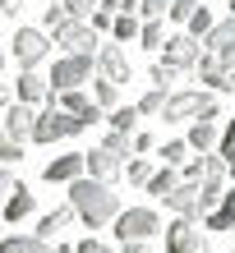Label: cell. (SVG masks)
Wrapping results in <instances>:
<instances>
[{
	"instance_id": "6da1fadb",
	"label": "cell",
	"mask_w": 235,
	"mask_h": 253,
	"mask_svg": "<svg viewBox=\"0 0 235 253\" xmlns=\"http://www.w3.org/2000/svg\"><path fill=\"white\" fill-rule=\"evenodd\" d=\"M69 207H74V216L88 230H97V226H106V221L120 212V198H115V189L106 180L79 175V180H69Z\"/></svg>"
},
{
	"instance_id": "7a4b0ae2",
	"label": "cell",
	"mask_w": 235,
	"mask_h": 253,
	"mask_svg": "<svg viewBox=\"0 0 235 253\" xmlns=\"http://www.w3.org/2000/svg\"><path fill=\"white\" fill-rule=\"evenodd\" d=\"M83 129H88L83 115L60 111V106H55V97H51V101H47V111H37V115H33V133H28V138H33V143H55V138H79Z\"/></svg>"
},
{
	"instance_id": "3957f363",
	"label": "cell",
	"mask_w": 235,
	"mask_h": 253,
	"mask_svg": "<svg viewBox=\"0 0 235 253\" xmlns=\"http://www.w3.org/2000/svg\"><path fill=\"white\" fill-rule=\"evenodd\" d=\"M115 240H152V235H161V216L152 212V207H125V212H115Z\"/></svg>"
},
{
	"instance_id": "277c9868",
	"label": "cell",
	"mask_w": 235,
	"mask_h": 253,
	"mask_svg": "<svg viewBox=\"0 0 235 253\" xmlns=\"http://www.w3.org/2000/svg\"><path fill=\"white\" fill-rule=\"evenodd\" d=\"M51 46H60L65 55H97V33L88 28V19H65L51 33Z\"/></svg>"
},
{
	"instance_id": "5b68a950",
	"label": "cell",
	"mask_w": 235,
	"mask_h": 253,
	"mask_svg": "<svg viewBox=\"0 0 235 253\" xmlns=\"http://www.w3.org/2000/svg\"><path fill=\"white\" fill-rule=\"evenodd\" d=\"M51 55V33L47 28H14V60L23 69H37Z\"/></svg>"
},
{
	"instance_id": "8992f818",
	"label": "cell",
	"mask_w": 235,
	"mask_h": 253,
	"mask_svg": "<svg viewBox=\"0 0 235 253\" xmlns=\"http://www.w3.org/2000/svg\"><path fill=\"white\" fill-rule=\"evenodd\" d=\"M93 79V55H60L51 65V92H65V87H83Z\"/></svg>"
},
{
	"instance_id": "52a82bcc",
	"label": "cell",
	"mask_w": 235,
	"mask_h": 253,
	"mask_svg": "<svg viewBox=\"0 0 235 253\" xmlns=\"http://www.w3.org/2000/svg\"><path fill=\"white\" fill-rule=\"evenodd\" d=\"M166 253H212V249H208V235L198 230V221L180 216L175 226H166Z\"/></svg>"
},
{
	"instance_id": "ba28073f",
	"label": "cell",
	"mask_w": 235,
	"mask_h": 253,
	"mask_svg": "<svg viewBox=\"0 0 235 253\" xmlns=\"http://www.w3.org/2000/svg\"><path fill=\"white\" fill-rule=\"evenodd\" d=\"M198 46H203V51H212L222 69H235V19L212 23L208 33H203V42H198Z\"/></svg>"
},
{
	"instance_id": "9c48e42d",
	"label": "cell",
	"mask_w": 235,
	"mask_h": 253,
	"mask_svg": "<svg viewBox=\"0 0 235 253\" xmlns=\"http://www.w3.org/2000/svg\"><path fill=\"white\" fill-rule=\"evenodd\" d=\"M93 69H97L106 83H115V87H125V83H129V60H125V51L115 46V42L97 46V55H93Z\"/></svg>"
},
{
	"instance_id": "30bf717a",
	"label": "cell",
	"mask_w": 235,
	"mask_h": 253,
	"mask_svg": "<svg viewBox=\"0 0 235 253\" xmlns=\"http://www.w3.org/2000/svg\"><path fill=\"white\" fill-rule=\"evenodd\" d=\"M185 180L189 184H226V161L222 157H212V152H198V157H189L185 161Z\"/></svg>"
},
{
	"instance_id": "8fae6325",
	"label": "cell",
	"mask_w": 235,
	"mask_h": 253,
	"mask_svg": "<svg viewBox=\"0 0 235 253\" xmlns=\"http://www.w3.org/2000/svg\"><path fill=\"white\" fill-rule=\"evenodd\" d=\"M161 55H166L171 65H180V69H194V60L203 55V46H198L189 33H171L166 42H161Z\"/></svg>"
},
{
	"instance_id": "7c38bea8",
	"label": "cell",
	"mask_w": 235,
	"mask_h": 253,
	"mask_svg": "<svg viewBox=\"0 0 235 253\" xmlns=\"http://www.w3.org/2000/svg\"><path fill=\"white\" fill-rule=\"evenodd\" d=\"M55 106L69 111V115H83L88 125H97V120H101V106L83 92V87H65V92H55Z\"/></svg>"
},
{
	"instance_id": "4fadbf2b",
	"label": "cell",
	"mask_w": 235,
	"mask_h": 253,
	"mask_svg": "<svg viewBox=\"0 0 235 253\" xmlns=\"http://www.w3.org/2000/svg\"><path fill=\"white\" fill-rule=\"evenodd\" d=\"M33 115H37V106H28V101H14V106L0 115V129H5L14 143H28V133H33Z\"/></svg>"
},
{
	"instance_id": "5bb4252c",
	"label": "cell",
	"mask_w": 235,
	"mask_h": 253,
	"mask_svg": "<svg viewBox=\"0 0 235 253\" xmlns=\"http://www.w3.org/2000/svg\"><path fill=\"white\" fill-rule=\"evenodd\" d=\"M14 92H19V101H28V106H47V101L55 97V92H51V83L42 79L37 69H23V74H19V83H14Z\"/></svg>"
},
{
	"instance_id": "9a60e30c",
	"label": "cell",
	"mask_w": 235,
	"mask_h": 253,
	"mask_svg": "<svg viewBox=\"0 0 235 253\" xmlns=\"http://www.w3.org/2000/svg\"><path fill=\"white\" fill-rule=\"evenodd\" d=\"M37 207V193L28 189V184H19L14 180V189L5 193V203H0V221H23L28 212Z\"/></svg>"
},
{
	"instance_id": "2e32d148",
	"label": "cell",
	"mask_w": 235,
	"mask_h": 253,
	"mask_svg": "<svg viewBox=\"0 0 235 253\" xmlns=\"http://www.w3.org/2000/svg\"><path fill=\"white\" fill-rule=\"evenodd\" d=\"M83 175V152H65V157H55L42 166V180L47 184H69V180H79Z\"/></svg>"
},
{
	"instance_id": "e0dca14e",
	"label": "cell",
	"mask_w": 235,
	"mask_h": 253,
	"mask_svg": "<svg viewBox=\"0 0 235 253\" xmlns=\"http://www.w3.org/2000/svg\"><path fill=\"white\" fill-rule=\"evenodd\" d=\"M161 203H166L171 212L189 216V221H198V216H203V207H198V184H189V180H185V184H175V189H171Z\"/></svg>"
},
{
	"instance_id": "ac0fdd59",
	"label": "cell",
	"mask_w": 235,
	"mask_h": 253,
	"mask_svg": "<svg viewBox=\"0 0 235 253\" xmlns=\"http://www.w3.org/2000/svg\"><path fill=\"white\" fill-rule=\"evenodd\" d=\"M194 69H198V79L208 83L212 92H235V87H231V69L217 65V55H212V51H203L198 60H194Z\"/></svg>"
},
{
	"instance_id": "d6986e66",
	"label": "cell",
	"mask_w": 235,
	"mask_h": 253,
	"mask_svg": "<svg viewBox=\"0 0 235 253\" xmlns=\"http://www.w3.org/2000/svg\"><path fill=\"white\" fill-rule=\"evenodd\" d=\"M125 161L111 157L106 147H93V152H83V175H93V180H115V170H120Z\"/></svg>"
},
{
	"instance_id": "ffe728a7",
	"label": "cell",
	"mask_w": 235,
	"mask_h": 253,
	"mask_svg": "<svg viewBox=\"0 0 235 253\" xmlns=\"http://www.w3.org/2000/svg\"><path fill=\"white\" fill-rule=\"evenodd\" d=\"M194 97L198 92H189V87H185V92H166V101H161V120H166V125H185L189 120V115H194Z\"/></svg>"
},
{
	"instance_id": "44dd1931",
	"label": "cell",
	"mask_w": 235,
	"mask_h": 253,
	"mask_svg": "<svg viewBox=\"0 0 235 253\" xmlns=\"http://www.w3.org/2000/svg\"><path fill=\"white\" fill-rule=\"evenodd\" d=\"M208 230H231L235 226V189H222V203L212 207V212H203L198 216Z\"/></svg>"
},
{
	"instance_id": "7402d4cb",
	"label": "cell",
	"mask_w": 235,
	"mask_h": 253,
	"mask_svg": "<svg viewBox=\"0 0 235 253\" xmlns=\"http://www.w3.org/2000/svg\"><path fill=\"white\" fill-rule=\"evenodd\" d=\"M217 138H222V133H217V125H208V120H194V129H189V152H217Z\"/></svg>"
},
{
	"instance_id": "603a6c76",
	"label": "cell",
	"mask_w": 235,
	"mask_h": 253,
	"mask_svg": "<svg viewBox=\"0 0 235 253\" xmlns=\"http://www.w3.org/2000/svg\"><path fill=\"white\" fill-rule=\"evenodd\" d=\"M180 65H171L166 55H161V60H152V69H148V79H152V87H161V92H175V79H180Z\"/></svg>"
},
{
	"instance_id": "cb8c5ba5",
	"label": "cell",
	"mask_w": 235,
	"mask_h": 253,
	"mask_svg": "<svg viewBox=\"0 0 235 253\" xmlns=\"http://www.w3.org/2000/svg\"><path fill=\"white\" fill-rule=\"evenodd\" d=\"M69 221H74V207H55V212H47V216H42V226H37V240H51V235L55 230H65L69 226Z\"/></svg>"
},
{
	"instance_id": "d4e9b609",
	"label": "cell",
	"mask_w": 235,
	"mask_h": 253,
	"mask_svg": "<svg viewBox=\"0 0 235 253\" xmlns=\"http://www.w3.org/2000/svg\"><path fill=\"white\" fill-rule=\"evenodd\" d=\"M175 184H180V175H175V166H161V170H152V175H148V184H143V189H148L152 198H166V193H171Z\"/></svg>"
},
{
	"instance_id": "484cf974",
	"label": "cell",
	"mask_w": 235,
	"mask_h": 253,
	"mask_svg": "<svg viewBox=\"0 0 235 253\" xmlns=\"http://www.w3.org/2000/svg\"><path fill=\"white\" fill-rule=\"evenodd\" d=\"M0 253H51V249L37 235H9V240H0Z\"/></svg>"
},
{
	"instance_id": "4316f807",
	"label": "cell",
	"mask_w": 235,
	"mask_h": 253,
	"mask_svg": "<svg viewBox=\"0 0 235 253\" xmlns=\"http://www.w3.org/2000/svg\"><path fill=\"white\" fill-rule=\"evenodd\" d=\"M139 28H143V19H139V14H115V19H111L115 42H139Z\"/></svg>"
},
{
	"instance_id": "83f0119b",
	"label": "cell",
	"mask_w": 235,
	"mask_h": 253,
	"mask_svg": "<svg viewBox=\"0 0 235 253\" xmlns=\"http://www.w3.org/2000/svg\"><path fill=\"white\" fill-rule=\"evenodd\" d=\"M161 42H166L161 19H143V28H139V46H143V51H161Z\"/></svg>"
},
{
	"instance_id": "f1b7e54d",
	"label": "cell",
	"mask_w": 235,
	"mask_h": 253,
	"mask_svg": "<svg viewBox=\"0 0 235 253\" xmlns=\"http://www.w3.org/2000/svg\"><path fill=\"white\" fill-rule=\"evenodd\" d=\"M189 157H194V152H189V143H185V138H171V143H161V166H185Z\"/></svg>"
},
{
	"instance_id": "f546056e",
	"label": "cell",
	"mask_w": 235,
	"mask_h": 253,
	"mask_svg": "<svg viewBox=\"0 0 235 253\" xmlns=\"http://www.w3.org/2000/svg\"><path fill=\"white\" fill-rule=\"evenodd\" d=\"M217 115H222L217 97H212V92H198V97H194V115H189V120H208V125H217Z\"/></svg>"
},
{
	"instance_id": "4dcf8cb0",
	"label": "cell",
	"mask_w": 235,
	"mask_h": 253,
	"mask_svg": "<svg viewBox=\"0 0 235 253\" xmlns=\"http://www.w3.org/2000/svg\"><path fill=\"white\" fill-rule=\"evenodd\" d=\"M106 120H111V129L134 133V129H139V111H134V106H111V115H106Z\"/></svg>"
},
{
	"instance_id": "1f68e13d",
	"label": "cell",
	"mask_w": 235,
	"mask_h": 253,
	"mask_svg": "<svg viewBox=\"0 0 235 253\" xmlns=\"http://www.w3.org/2000/svg\"><path fill=\"white\" fill-rule=\"evenodd\" d=\"M212 23H217V19H212V14L203 9V5H198V9H194V14H189V19H185V33L194 37V42H203V33H208Z\"/></svg>"
},
{
	"instance_id": "d6a6232c",
	"label": "cell",
	"mask_w": 235,
	"mask_h": 253,
	"mask_svg": "<svg viewBox=\"0 0 235 253\" xmlns=\"http://www.w3.org/2000/svg\"><path fill=\"white\" fill-rule=\"evenodd\" d=\"M152 170H157V166H152L148 157H134V161L125 166V180H129V184H148V175H152Z\"/></svg>"
},
{
	"instance_id": "836d02e7",
	"label": "cell",
	"mask_w": 235,
	"mask_h": 253,
	"mask_svg": "<svg viewBox=\"0 0 235 253\" xmlns=\"http://www.w3.org/2000/svg\"><path fill=\"white\" fill-rule=\"evenodd\" d=\"M93 101H97L101 111H111L115 101H120V87H115V83H106V79H97V87H93Z\"/></svg>"
},
{
	"instance_id": "e575fe53",
	"label": "cell",
	"mask_w": 235,
	"mask_h": 253,
	"mask_svg": "<svg viewBox=\"0 0 235 253\" xmlns=\"http://www.w3.org/2000/svg\"><path fill=\"white\" fill-rule=\"evenodd\" d=\"M101 147H106L111 157H120V161H125V157H129V133H120V129H111L106 138H101Z\"/></svg>"
},
{
	"instance_id": "d590c367",
	"label": "cell",
	"mask_w": 235,
	"mask_h": 253,
	"mask_svg": "<svg viewBox=\"0 0 235 253\" xmlns=\"http://www.w3.org/2000/svg\"><path fill=\"white\" fill-rule=\"evenodd\" d=\"M217 147H222V161H226V170H235V120L226 125V133L217 138Z\"/></svg>"
},
{
	"instance_id": "8d00e7d4",
	"label": "cell",
	"mask_w": 235,
	"mask_h": 253,
	"mask_svg": "<svg viewBox=\"0 0 235 253\" xmlns=\"http://www.w3.org/2000/svg\"><path fill=\"white\" fill-rule=\"evenodd\" d=\"M222 189L226 184H198V207H203V212H212V207L222 203Z\"/></svg>"
},
{
	"instance_id": "74e56055",
	"label": "cell",
	"mask_w": 235,
	"mask_h": 253,
	"mask_svg": "<svg viewBox=\"0 0 235 253\" xmlns=\"http://www.w3.org/2000/svg\"><path fill=\"white\" fill-rule=\"evenodd\" d=\"M161 101H166V92H161V87H152V92H143V101H139V115H157L161 111Z\"/></svg>"
},
{
	"instance_id": "f35d334b",
	"label": "cell",
	"mask_w": 235,
	"mask_h": 253,
	"mask_svg": "<svg viewBox=\"0 0 235 253\" xmlns=\"http://www.w3.org/2000/svg\"><path fill=\"white\" fill-rule=\"evenodd\" d=\"M194 9H198V0H171V5H166V19L185 23V19H189V14H194Z\"/></svg>"
},
{
	"instance_id": "ab89813d",
	"label": "cell",
	"mask_w": 235,
	"mask_h": 253,
	"mask_svg": "<svg viewBox=\"0 0 235 253\" xmlns=\"http://www.w3.org/2000/svg\"><path fill=\"white\" fill-rule=\"evenodd\" d=\"M152 147H157L152 133H129V152H134V157H148Z\"/></svg>"
},
{
	"instance_id": "60d3db41",
	"label": "cell",
	"mask_w": 235,
	"mask_h": 253,
	"mask_svg": "<svg viewBox=\"0 0 235 253\" xmlns=\"http://www.w3.org/2000/svg\"><path fill=\"white\" fill-rule=\"evenodd\" d=\"M55 5H65V14H69V19H88V9H93L97 0H55Z\"/></svg>"
},
{
	"instance_id": "b9f144b4",
	"label": "cell",
	"mask_w": 235,
	"mask_h": 253,
	"mask_svg": "<svg viewBox=\"0 0 235 253\" xmlns=\"http://www.w3.org/2000/svg\"><path fill=\"white\" fill-rule=\"evenodd\" d=\"M171 0H139V19H161Z\"/></svg>"
},
{
	"instance_id": "7bdbcfd3",
	"label": "cell",
	"mask_w": 235,
	"mask_h": 253,
	"mask_svg": "<svg viewBox=\"0 0 235 253\" xmlns=\"http://www.w3.org/2000/svg\"><path fill=\"white\" fill-rule=\"evenodd\" d=\"M69 19V14H65V5H55V0H51V5H47V33H55V28H60Z\"/></svg>"
},
{
	"instance_id": "ee69618b",
	"label": "cell",
	"mask_w": 235,
	"mask_h": 253,
	"mask_svg": "<svg viewBox=\"0 0 235 253\" xmlns=\"http://www.w3.org/2000/svg\"><path fill=\"white\" fill-rule=\"evenodd\" d=\"M74 253H111V244H101V240H93V235H88V240L74 244Z\"/></svg>"
},
{
	"instance_id": "f6af8a7d",
	"label": "cell",
	"mask_w": 235,
	"mask_h": 253,
	"mask_svg": "<svg viewBox=\"0 0 235 253\" xmlns=\"http://www.w3.org/2000/svg\"><path fill=\"white\" fill-rule=\"evenodd\" d=\"M111 19H115L111 9H97V14H93V23H88V28H93V33H106V28H111Z\"/></svg>"
},
{
	"instance_id": "bcb514c9",
	"label": "cell",
	"mask_w": 235,
	"mask_h": 253,
	"mask_svg": "<svg viewBox=\"0 0 235 253\" xmlns=\"http://www.w3.org/2000/svg\"><path fill=\"white\" fill-rule=\"evenodd\" d=\"M120 253H152V249H148V240H125Z\"/></svg>"
},
{
	"instance_id": "7dc6e473",
	"label": "cell",
	"mask_w": 235,
	"mask_h": 253,
	"mask_svg": "<svg viewBox=\"0 0 235 253\" xmlns=\"http://www.w3.org/2000/svg\"><path fill=\"white\" fill-rule=\"evenodd\" d=\"M9 189H14V170H9V166H0V198H5Z\"/></svg>"
},
{
	"instance_id": "c3c4849f",
	"label": "cell",
	"mask_w": 235,
	"mask_h": 253,
	"mask_svg": "<svg viewBox=\"0 0 235 253\" xmlns=\"http://www.w3.org/2000/svg\"><path fill=\"white\" fill-rule=\"evenodd\" d=\"M19 9H23V0H0V14H9V19H19Z\"/></svg>"
},
{
	"instance_id": "681fc988",
	"label": "cell",
	"mask_w": 235,
	"mask_h": 253,
	"mask_svg": "<svg viewBox=\"0 0 235 253\" xmlns=\"http://www.w3.org/2000/svg\"><path fill=\"white\" fill-rule=\"evenodd\" d=\"M5 101H9V87H5V83H0V106H5Z\"/></svg>"
},
{
	"instance_id": "f907efd6",
	"label": "cell",
	"mask_w": 235,
	"mask_h": 253,
	"mask_svg": "<svg viewBox=\"0 0 235 253\" xmlns=\"http://www.w3.org/2000/svg\"><path fill=\"white\" fill-rule=\"evenodd\" d=\"M55 253H74V244H60V249H55Z\"/></svg>"
},
{
	"instance_id": "816d5d0a",
	"label": "cell",
	"mask_w": 235,
	"mask_h": 253,
	"mask_svg": "<svg viewBox=\"0 0 235 253\" xmlns=\"http://www.w3.org/2000/svg\"><path fill=\"white\" fill-rule=\"evenodd\" d=\"M0 74H5V51H0Z\"/></svg>"
},
{
	"instance_id": "f5cc1de1",
	"label": "cell",
	"mask_w": 235,
	"mask_h": 253,
	"mask_svg": "<svg viewBox=\"0 0 235 253\" xmlns=\"http://www.w3.org/2000/svg\"><path fill=\"white\" fill-rule=\"evenodd\" d=\"M231 19H235V0H231Z\"/></svg>"
},
{
	"instance_id": "db71d44e",
	"label": "cell",
	"mask_w": 235,
	"mask_h": 253,
	"mask_svg": "<svg viewBox=\"0 0 235 253\" xmlns=\"http://www.w3.org/2000/svg\"><path fill=\"white\" fill-rule=\"evenodd\" d=\"M231 87H235V69H231Z\"/></svg>"
}]
</instances>
